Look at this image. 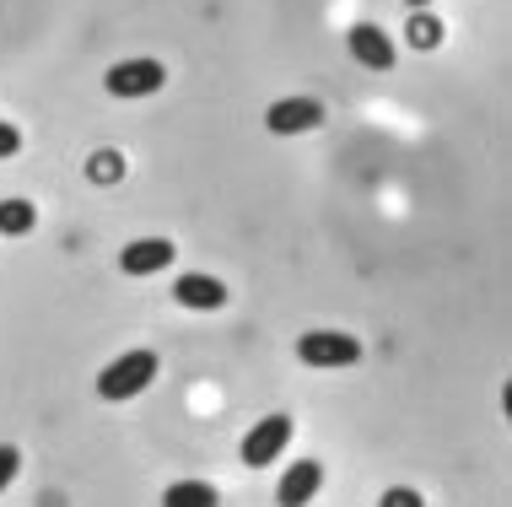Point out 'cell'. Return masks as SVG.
Returning a JSON list of instances; mask_svg holds the SVG:
<instances>
[{"label": "cell", "mask_w": 512, "mask_h": 507, "mask_svg": "<svg viewBox=\"0 0 512 507\" xmlns=\"http://www.w3.org/2000/svg\"><path fill=\"white\" fill-rule=\"evenodd\" d=\"M17 152H22V130L0 125V157H17Z\"/></svg>", "instance_id": "cell-14"}, {"label": "cell", "mask_w": 512, "mask_h": 507, "mask_svg": "<svg viewBox=\"0 0 512 507\" xmlns=\"http://www.w3.org/2000/svg\"><path fill=\"white\" fill-rule=\"evenodd\" d=\"M405 6H410V11H426V6H432V0H405Z\"/></svg>", "instance_id": "cell-17"}, {"label": "cell", "mask_w": 512, "mask_h": 507, "mask_svg": "<svg viewBox=\"0 0 512 507\" xmlns=\"http://www.w3.org/2000/svg\"><path fill=\"white\" fill-rule=\"evenodd\" d=\"M151 378H157V351L135 346V351L114 356V362L98 373V394L108 405H119V400H135L141 389H151Z\"/></svg>", "instance_id": "cell-1"}, {"label": "cell", "mask_w": 512, "mask_h": 507, "mask_svg": "<svg viewBox=\"0 0 512 507\" xmlns=\"http://www.w3.org/2000/svg\"><path fill=\"white\" fill-rule=\"evenodd\" d=\"M17 470H22V454H17L11 443H0V491L17 481Z\"/></svg>", "instance_id": "cell-13"}, {"label": "cell", "mask_w": 512, "mask_h": 507, "mask_svg": "<svg viewBox=\"0 0 512 507\" xmlns=\"http://www.w3.org/2000/svg\"><path fill=\"white\" fill-rule=\"evenodd\" d=\"M103 87L114 92V98H151V92H162L168 87V65L162 60H119L114 71L103 76Z\"/></svg>", "instance_id": "cell-3"}, {"label": "cell", "mask_w": 512, "mask_h": 507, "mask_svg": "<svg viewBox=\"0 0 512 507\" xmlns=\"http://www.w3.org/2000/svg\"><path fill=\"white\" fill-rule=\"evenodd\" d=\"M98 178H103V184H114V178H119V157H98Z\"/></svg>", "instance_id": "cell-16"}, {"label": "cell", "mask_w": 512, "mask_h": 507, "mask_svg": "<svg viewBox=\"0 0 512 507\" xmlns=\"http://www.w3.org/2000/svg\"><path fill=\"white\" fill-rule=\"evenodd\" d=\"M173 303H184V308H195V313H216L221 303H227V286H221L216 276L189 270V276L173 281Z\"/></svg>", "instance_id": "cell-8"}, {"label": "cell", "mask_w": 512, "mask_h": 507, "mask_svg": "<svg viewBox=\"0 0 512 507\" xmlns=\"http://www.w3.org/2000/svg\"><path fill=\"white\" fill-rule=\"evenodd\" d=\"M421 497H415L410 486H394V491H383V507H415Z\"/></svg>", "instance_id": "cell-15"}, {"label": "cell", "mask_w": 512, "mask_h": 507, "mask_svg": "<svg viewBox=\"0 0 512 507\" xmlns=\"http://www.w3.org/2000/svg\"><path fill=\"white\" fill-rule=\"evenodd\" d=\"M173 259H178L173 238H135V243H124L119 270H124V276H157V270L173 265Z\"/></svg>", "instance_id": "cell-7"}, {"label": "cell", "mask_w": 512, "mask_h": 507, "mask_svg": "<svg viewBox=\"0 0 512 507\" xmlns=\"http://www.w3.org/2000/svg\"><path fill=\"white\" fill-rule=\"evenodd\" d=\"M318 486H324V470H318V459H297L292 470L281 475V486H275V502L281 507H302L318 497Z\"/></svg>", "instance_id": "cell-9"}, {"label": "cell", "mask_w": 512, "mask_h": 507, "mask_svg": "<svg viewBox=\"0 0 512 507\" xmlns=\"http://www.w3.org/2000/svg\"><path fill=\"white\" fill-rule=\"evenodd\" d=\"M318 125H324V103L318 98H281L265 108V130H275V135H302Z\"/></svg>", "instance_id": "cell-5"}, {"label": "cell", "mask_w": 512, "mask_h": 507, "mask_svg": "<svg viewBox=\"0 0 512 507\" xmlns=\"http://www.w3.org/2000/svg\"><path fill=\"white\" fill-rule=\"evenodd\" d=\"M162 502H168V507H216L221 491L211 481H178V486L162 491Z\"/></svg>", "instance_id": "cell-10"}, {"label": "cell", "mask_w": 512, "mask_h": 507, "mask_svg": "<svg viewBox=\"0 0 512 507\" xmlns=\"http://www.w3.org/2000/svg\"><path fill=\"white\" fill-rule=\"evenodd\" d=\"M345 44H351L356 65H367V71H394V38L383 33L378 22H356L351 33H345Z\"/></svg>", "instance_id": "cell-6"}, {"label": "cell", "mask_w": 512, "mask_h": 507, "mask_svg": "<svg viewBox=\"0 0 512 507\" xmlns=\"http://www.w3.org/2000/svg\"><path fill=\"white\" fill-rule=\"evenodd\" d=\"M405 38H410L415 49H437V44H442V22H437V17H426V11H415Z\"/></svg>", "instance_id": "cell-12"}, {"label": "cell", "mask_w": 512, "mask_h": 507, "mask_svg": "<svg viewBox=\"0 0 512 507\" xmlns=\"http://www.w3.org/2000/svg\"><path fill=\"white\" fill-rule=\"evenodd\" d=\"M297 356L308 367H356L362 362V340L345 330H308L297 340Z\"/></svg>", "instance_id": "cell-2"}, {"label": "cell", "mask_w": 512, "mask_h": 507, "mask_svg": "<svg viewBox=\"0 0 512 507\" xmlns=\"http://www.w3.org/2000/svg\"><path fill=\"white\" fill-rule=\"evenodd\" d=\"M33 227H38L33 200H0V232H6V238H27Z\"/></svg>", "instance_id": "cell-11"}, {"label": "cell", "mask_w": 512, "mask_h": 507, "mask_svg": "<svg viewBox=\"0 0 512 507\" xmlns=\"http://www.w3.org/2000/svg\"><path fill=\"white\" fill-rule=\"evenodd\" d=\"M292 443V416H265V421H254L248 427V437H243V464L248 470H265V464H275L281 459V448Z\"/></svg>", "instance_id": "cell-4"}]
</instances>
